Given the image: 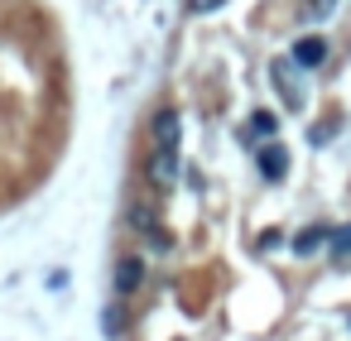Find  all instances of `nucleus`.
I'll use <instances>...</instances> for the list:
<instances>
[{
    "instance_id": "f257e3e1",
    "label": "nucleus",
    "mask_w": 351,
    "mask_h": 341,
    "mask_svg": "<svg viewBox=\"0 0 351 341\" xmlns=\"http://www.w3.org/2000/svg\"><path fill=\"white\" fill-rule=\"evenodd\" d=\"M125 226H130L135 236H145V240H154V250H169V236L159 231V212L149 207V197H135V202L125 207Z\"/></svg>"
},
{
    "instance_id": "f03ea898",
    "label": "nucleus",
    "mask_w": 351,
    "mask_h": 341,
    "mask_svg": "<svg viewBox=\"0 0 351 341\" xmlns=\"http://www.w3.org/2000/svg\"><path fill=\"white\" fill-rule=\"evenodd\" d=\"M178 140H183V116L173 106H159L154 121H149V144L154 149H178Z\"/></svg>"
},
{
    "instance_id": "7ed1b4c3",
    "label": "nucleus",
    "mask_w": 351,
    "mask_h": 341,
    "mask_svg": "<svg viewBox=\"0 0 351 341\" xmlns=\"http://www.w3.org/2000/svg\"><path fill=\"white\" fill-rule=\"evenodd\" d=\"M145 274H149L145 255H121V260H116V274H111V288H116V298H130V293L145 283Z\"/></svg>"
},
{
    "instance_id": "20e7f679",
    "label": "nucleus",
    "mask_w": 351,
    "mask_h": 341,
    "mask_svg": "<svg viewBox=\"0 0 351 341\" xmlns=\"http://www.w3.org/2000/svg\"><path fill=\"white\" fill-rule=\"evenodd\" d=\"M255 168H260L265 183H284V178H289V149H284L279 140L260 144V149H255Z\"/></svg>"
},
{
    "instance_id": "39448f33",
    "label": "nucleus",
    "mask_w": 351,
    "mask_h": 341,
    "mask_svg": "<svg viewBox=\"0 0 351 341\" xmlns=\"http://www.w3.org/2000/svg\"><path fill=\"white\" fill-rule=\"evenodd\" d=\"M145 178H149L159 192H169V188L178 183V149H154V154L145 159Z\"/></svg>"
},
{
    "instance_id": "423d86ee",
    "label": "nucleus",
    "mask_w": 351,
    "mask_h": 341,
    "mask_svg": "<svg viewBox=\"0 0 351 341\" xmlns=\"http://www.w3.org/2000/svg\"><path fill=\"white\" fill-rule=\"evenodd\" d=\"M289 63H293L298 73H313V68H322V63H327V39H317V34H303V39L289 49Z\"/></svg>"
},
{
    "instance_id": "0eeeda50",
    "label": "nucleus",
    "mask_w": 351,
    "mask_h": 341,
    "mask_svg": "<svg viewBox=\"0 0 351 341\" xmlns=\"http://www.w3.org/2000/svg\"><path fill=\"white\" fill-rule=\"evenodd\" d=\"M269 82H274V92L284 97L289 111H303V92L293 87V63H289V58H274V63H269Z\"/></svg>"
},
{
    "instance_id": "6e6552de",
    "label": "nucleus",
    "mask_w": 351,
    "mask_h": 341,
    "mask_svg": "<svg viewBox=\"0 0 351 341\" xmlns=\"http://www.w3.org/2000/svg\"><path fill=\"white\" fill-rule=\"evenodd\" d=\"M101 331H106V341H121L125 331H130V312H125V303L116 298V303H106V312H101Z\"/></svg>"
},
{
    "instance_id": "1a4fd4ad",
    "label": "nucleus",
    "mask_w": 351,
    "mask_h": 341,
    "mask_svg": "<svg viewBox=\"0 0 351 341\" xmlns=\"http://www.w3.org/2000/svg\"><path fill=\"white\" fill-rule=\"evenodd\" d=\"M327 240H332V226H308V231L293 236V255H317Z\"/></svg>"
},
{
    "instance_id": "9d476101",
    "label": "nucleus",
    "mask_w": 351,
    "mask_h": 341,
    "mask_svg": "<svg viewBox=\"0 0 351 341\" xmlns=\"http://www.w3.org/2000/svg\"><path fill=\"white\" fill-rule=\"evenodd\" d=\"M241 135H265V140H274V135H279V121H274L269 111H255V116H250V130H241Z\"/></svg>"
},
{
    "instance_id": "9b49d317",
    "label": "nucleus",
    "mask_w": 351,
    "mask_h": 341,
    "mask_svg": "<svg viewBox=\"0 0 351 341\" xmlns=\"http://www.w3.org/2000/svg\"><path fill=\"white\" fill-rule=\"evenodd\" d=\"M332 255H337V260H351V221L332 231Z\"/></svg>"
},
{
    "instance_id": "f8f14e48",
    "label": "nucleus",
    "mask_w": 351,
    "mask_h": 341,
    "mask_svg": "<svg viewBox=\"0 0 351 341\" xmlns=\"http://www.w3.org/2000/svg\"><path fill=\"white\" fill-rule=\"evenodd\" d=\"M337 125H341V121H322V125H313V130H308V140H313V144H327V140L337 135Z\"/></svg>"
},
{
    "instance_id": "ddd939ff",
    "label": "nucleus",
    "mask_w": 351,
    "mask_h": 341,
    "mask_svg": "<svg viewBox=\"0 0 351 341\" xmlns=\"http://www.w3.org/2000/svg\"><path fill=\"white\" fill-rule=\"evenodd\" d=\"M221 5H226V0H188L193 15H212V10H221Z\"/></svg>"
},
{
    "instance_id": "4468645a",
    "label": "nucleus",
    "mask_w": 351,
    "mask_h": 341,
    "mask_svg": "<svg viewBox=\"0 0 351 341\" xmlns=\"http://www.w3.org/2000/svg\"><path fill=\"white\" fill-rule=\"evenodd\" d=\"M274 245H284V236H279V231H265V236H255V250H274Z\"/></svg>"
},
{
    "instance_id": "2eb2a0df",
    "label": "nucleus",
    "mask_w": 351,
    "mask_h": 341,
    "mask_svg": "<svg viewBox=\"0 0 351 341\" xmlns=\"http://www.w3.org/2000/svg\"><path fill=\"white\" fill-rule=\"evenodd\" d=\"M332 5H337V0H313L308 15H313V20H322V15H332Z\"/></svg>"
}]
</instances>
